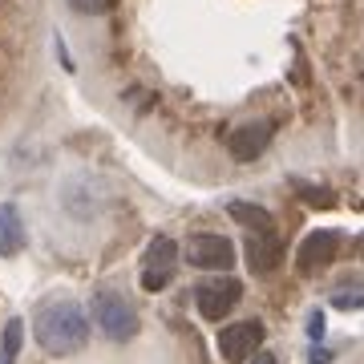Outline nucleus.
<instances>
[{
  "instance_id": "1",
  "label": "nucleus",
  "mask_w": 364,
  "mask_h": 364,
  "mask_svg": "<svg viewBox=\"0 0 364 364\" xmlns=\"http://www.w3.org/2000/svg\"><path fill=\"white\" fill-rule=\"evenodd\" d=\"M33 336L49 356H73L90 340V316L77 299H49L33 316Z\"/></svg>"
},
{
  "instance_id": "2",
  "label": "nucleus",
  "mask_w": 364,
  "mask_h": 364,
  "mask_svg": "<svg viewBox=\"0 0 364 364\" xmlns=\"http://www.w3.org/2000/svg\"><path fill=\"white\" fill-rule=\"evenodd\" d=\"M191 296H195V308L203 320H223L243 299V284L235 275H207L203 284H195Z\"/></svg>"
},
{
  "instance_id": "3",
  "label": "nucleus",
  "mask_w": 364,
  "mask_h": 364,
  "mask_svg": "<svg viewBox=\"0 0 364 364\" xmlns=\"http://www.w3.org/2000/svg\"><path fill=\"white\" fill-rule=\"evenodd\" d=\"M93 316H97V328L109 340H117V344H126L138 332V316H134L130 299L122 291H97L93 296Z\"/></svg>"
},
{
  "instance_id": "4",
  "label": "nucleus",
  "mask_w": 364,
  "mask_h": 364,
  "mask_svg": "<svg viewBox=\"0 0 364 364\" xmlns=\"http://www.w3.org/2000/svg\"><path fill=\"white\" fill-rule=\"evenodd\" d=\"M186 259H191V267H198V272H210V275H227V267H235V247L227 235H195L191 239V247H186Z\"/></svg>"
},
{
  "instance_id": "5",
  "label": "nucleus",
  "mask_w": 364,
  "mask_h": 364,
  "mask_svg": "<svg viewBox=\"0 0 364 364\" xmlns=\"http://www.w3.org/2000/svg\"><path fill=\"white\" fill-rule=\"evenodd\" d=\"M174 263H178V243L170 235H158L142 255V287L146 291H162L174 279Z\"/></svg>"
},
{
  "instance_id": "6",
  "label": "nucleus",
  "mask_w": 364,
  "mask_h": 364,
  "mask_svg": "<svg viewBox=\"0 0 364 364\" xmlns=\"http://www.w3.org/2000/svg\"><path fill=\"white\" fill-rule=\"evenodd\" d=\"M263 344V324L259 320H243V324H227L219 332V352L227 364H247Z\"/></svg>"
},
{
  "instance_id": "7",
  "label": "nucleus",
  "mask_w": 364,
  "mask_h": 364,
  "mask_svg": "<svg viewBox=\"0 0 364 364\" xmlns=\"http://www.w3.org/2000/svg\"><path fill=\"white\" fill-rule=\"evenodd\" d=\"M272 134L275 126L272 122H247V126H239V130H231V138H227V150H231L235 162H255V158L272 146Z\"/></svg>"
},
{
  "instance_id": "8",
  "label": "nucleus",
  "mask_w": 364,
  "mask_h": 364,
  "mask_svg": "<svg viewBox=\"0 0 364 364\" xmlns=\"http://www.w3.org/2000/svg\"><path fill=\"white\" fill-rule=\"evenodd\" d=\"M336 251H340V235L336 231H312L296 251L299 272L312 275V272H320V267H328V263L336 259Z\"/></svg>"
},
{
  "instance_id": "9",
  "label": "nucleus",
  "mask_w": 364,
  "mask_h": 364,
  "mask_svg": "<svg viewBox=\"0 0 364 364\" xmlns=\"http://www.w3.org/2000/svg\"><path fill=\"white\" fill-rule=\"evenodd\" d=\"M279 259H284V243L275 239V231L267 235H247V267L255 275H267L279 267Z\"/></svg>"
},
{
  "instance_id": "10",
  "label": "nucleus",
  "mask_w": 364,
  "mask_h": 364,
  "mask_svg": "<svg viewBox=\"0 0 364 364\" xmlns=\"http://www.w3.org/2000/svg\"><path fill=\"white\" fill-rule=\"evenodd\" d=\"M25 251V223L16 203H0V259H13Z\"/></svg>"
},
{
  "instance_id": "11",
  "label": "nucleus",
  "mask_w": 364,
  "mask_h": 364,
  "mask_svg": "<svg viewBox=\"0 0 364 364\" xmlns=\"http://www.w3.org/2000/svg\"><path fill=\"white\" fill-rule=\"evenodd\" d=\"M227 215H231V219L239 223V227H247L251 235H267V231H275V219L259 207V203H243V198H235V203H227Z\"/></svg>"
},
{
  "instance_id": "12",
  "label": "nucleus",
  "mask_w": 364,
  "mask_h": 364,
  "mask_svg": "<svg viewBox=\"0 0 364 364\" xmlns=\"http://www.w3.org/2000/svg\"><path fill=\"white\" fill-rule=\"evenodd\" d=\"M21 344H25V320H9L4 332H0V364H16L21 356Z\"/></svg>"
},
{
  "instance_id": "13",
  "label": "nucleus",
  "mask_w": 364,
  "mask_h": 364,
  "mask_svg": "<svg viewBox=\"0 0 364 364\" xmlns=\"http://www.w3.org/2000/svg\"><path fill=\"white\" fill-rule=\"evenodd\" d=\"M117 0H69V9L77 16H102V13H109Z\"/></svg>"
},
{
  "instance_id": "14",
  "label": "nucleus",
  "mask_w": 364,
  "mask_h": 364,
  "mask_svg": "<svg viewBox=\"0 0 364 364\" xmlns=\"http://www.w3.org/2000/svg\"><path fill=\"white\" fill-rule=\"evenodd\" d=\"M296 191L308 198L312 207H328V203H332V195H328V191H320V186H304V182H296Z\"/></svg>"
},
{
  "instance_id": "15",
  "label": "nucleus",
  "mask_w": 364,
  "mask_h": 364,
  "mask_svg": "<svg viewBox=\"0 0 364 364\" xmlns=\"http://www.w3.org/2000/svg\"><path fill=\"white\" fill-rule=\"evenodd\" d=\"M308 336H312V340L324 336V316H312V324H308Z\"/></svg>"
},
{
  "instance_id": "16",
  "label": "nucleus",
  "mask_w": 364,
  "mask_h": 364,
  "mask_svg": "<svg viewBox=\"0 0 364 364\" xmlns=\"http://www.w3.org/2000/svg\"><path fill=\"white\" fill-rule=\"evenodd\" d=\"M336 308H364V299H356V296H336Z\"/></svg>"
},
{
  "instance_id": "17",
  "label": "nucleus",
  "mask_w": 364,
  "mask_h": 364,
  "mask_svg": "<svg viewBox=\"0 0 364 364\" xmlns=\"http://www.w3.org/2000/svg\"><path fill=\"white\" fill-rule=\"evenodd\" d=\"M251 364H279V360H275L272 352H259V356H255V360H251Z\"/></svg>"
}]
</instances>
